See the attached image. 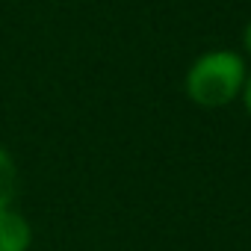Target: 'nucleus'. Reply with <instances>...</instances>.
I'll list each match as a JSON object with an SVG mask.
<instances>
[{
  "mask_svg": "<svg viewBox=\"0 0 251 251\" xmlns=\"http://www.w3.org/2000/svg\"><path fill=\"white\" fill-rule=\"evenodd\" d=\"M245 77V59L236 50H207L186 71V95L204 109L227 106L242 95Z\"/></svg>",
  "mask_w": 251,
  "mask_h": 251,
  "instance_id": "f257e3e1",
  "label": "nucleus"
},
{
  "mask_svg": "<svg viewBox=\"0 0 251 251\" xmlns=\"http://www.w3.org/2000/svg\"><path fill=\"white\" fill-rule=\"evenodd\" d=\"M33 248V225L30 219L12 207L0 210V251H30Z\"/></svg>",
  "mask_w": 251,
  "mask_h": 251,
  "instance_id": "f03ea898",
  "label": "nucleus"
},
{
  "mask_svg": "<svg viewBox=\"0 0 251 251\" xmlns=\"http://www.w3.org/2000/svg\"><path fill=\"white\" fill-rule=\"evenodd\" d=\"M15 195H18V166L15 157L0 145V210L12 207Z\"/></svg>",
  "mask_w": 251,
  "mask_h": 251,
  "instance_id": "7ed1b4c3",
  "label": "nucleus"
},
{
  "mask_svg": "<svg viewBox=\"0 0 251 251\" xmlns=\"http://www.w3.org/2000/svg\"><path fill=\"white\" fill-rule=\"evenodd\" d=\"M242 100H245V109L251 115V74L245 77V86H242Z\"/></svg>",
  "mask_w": 251,
  "mask_h": 251,
  "instance_id": "20e7f679",
  "label": "nucleus"
},
{
  "mask_svg": "<svg viewBox=\"0 0 251 251\" xmlns=\"http://www.w3.org/2000/svg\"><path fill=\"white\" fill-rule=\"evenodd\" d=\"M242 45H245V53L251 56V21H248L245 30H242Z\"/></svg>",
  "mask_w": 251,
  "mask_h": 251,
  "instance_id": "39448f33",
  "label": "nucleus"
}]
</instances>
